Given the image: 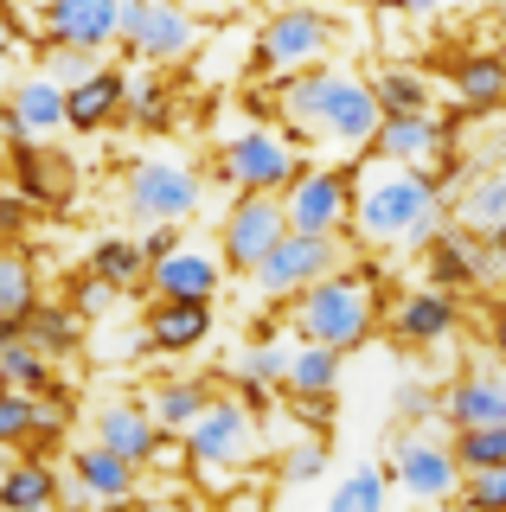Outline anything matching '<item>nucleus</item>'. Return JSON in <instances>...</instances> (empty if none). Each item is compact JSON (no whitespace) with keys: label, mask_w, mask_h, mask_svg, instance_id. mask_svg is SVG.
<instances>
[{"label":"nucleus","mask_w":506,"mask_h":512,"mask_svg":"<svg viewBox=\"0 0 506 512\" xmlns=\"http://www.w3.org/2000/svg\"><path fill=\"white\" fill-rule=\"evenodd\" d=\"M353 224L366 244H430L442 224V186L423 167H398L391 160L385 173L359 180Z\"/></svg>","instance_id":"nucleus-1"},{"label":"nucleus","mask_w":506,"mask_h":512,"mask_svg":"<svg viewBox=\"0 0 506 512\" xmlns=\"http://www.w3.org/2000/svg\"><path fill=\"white\" fill-rule=\"evenodd\" d=\"M295 327H302V340H321L334 352L366 346L372 327H378V288H372V276H346V269H334V276L308 282L302 301H295Z\"/></svg>","instance_id":"nucleus-2"},{"label":"nucleus","mask_w":506,"mask_h":512,"mask_svg":"<svg viewBox=\"0 0 506 512\" xmlns=\"http://www.w3.org/2000/svg\"><path fill=\"white\" fill-rule=\"evenodd\" d=\"M340 263H346L340 231H282L270 244V256L250 269V282H257L263 295H302L308 282L334 276Z\"/></svg>","instance_id":"nucleus-3"},{"label":"nucleus","mask_w":506,"mask_h":512,"mask_svg":"<svg viewBox=\"0 0 506 512\" xmlns=\"http://www.w3.org/2000/svg\"><path fill=\"white\" fill-rule=\"evenodd\" d=\"M122 45L129 58H148V64H173L199 45V20L180 7V0H122Z\"/></svg>","instance_id":"nucleus-4"},{"label":"nucleus","mask_w":506,"mask_h":512,"mask_svg":"<svg viewBox=\"0 0 506 512\" xmlns=\"http://www.w3.org/2000/svg\"><path fill=\"white\" fill-rule=\"evenodd\" d=\"M129 212L141 224H186L199 212V173L180 160H135L129 167Z\"/></svg>","instance_id":"nucleus-5"},{"label":"nucleus","mask_w":506,"mask_h":512,"mask_svg":"<svg viewBox=\"0 0 506 512\" xmlns=\"http://www.w3.org/2000/svg\"><path fill=\"white\" fill-rule=\"evenodd\" d=\"M282 218H289V231H340V224H353V186H346V173L302 167L282 186Z\"/></svg>","instance_id":"nucleus-6"},{"label":"nucleus","mask_w":506,"mask_h":512,"mask_svg":"<svg viewBox=\"0 0 506 512\" xmlns=\"http://www.w3.org/2000/svg\"><path fill=\"white\" fill-rule=\"evenodd\" d=\"M327 45H334V20L314 7H282L270 26H263V64H270L276 77H295L308 71V64L327 58Z\"/></svg>","instance_id":"nucleus-7"},{"label":"nucleus","mask_w":506,"mask_h":512,"mask_svg":"<svg viewBox=\"0 0 506 512\" xmlns=\"http://www.w3.org/2000/svg\"><path fill=\"white\" fill-rule=\"evenodd\" d=\"M257 448V423H250V404H205L193 423H186V455L193 468H231Z\"/></svg>","instance_id":"nucleus-8"},{"label":"nucleus","mask_w":506,"mask_h":512,"mask_svg":"<svg viewBox=\"0 0 506 512\" xmlns=\"http://www.w3.org/2000/svg\"><path fill=\"white\" fill-rule=\"evenodd\" d=\"M378 122H385V109H378V90H372V84L340 77V71L327 77L321 109H314V128H321V135H334L340 148H372Z\"/></svg>","instance_id":"nucleus-9"},{"label":"nucleus","mask_w":506,"mask_h":512,"mask_svg":"<svg viewBox=\"0 0 506 512\" xmlns=\"http://www.w3.org/2000/svg\"><path fill=\"white\" fill-rule=\"evenodd\" d=\"M295 173H302V160H295V148L282 135H270V128H244L225 148V180L244 186V192H282Z\"/></svg>","instance_id":"nucleus-10"},{"label":"nucleus","mask_w":506,"mask_h":512,"mask_svg":"<svg viewBox=\"0 0 506 512\" xmlns=\"http://www.w3.org/2000/svg\"><path fill=\"white\" fill-rule=\"evenodd\" d=\"M282 231H289V218H282L276 192H244V199L231 205V218H225V263L250 276V269L270 256V244Z\"/></svg>","instance_id":"nucleus-11"},{"label":"nucleus","mask_w":506,"mask_h":512,"mask_svg":"<svg viewBox=\"0 0 506 512\" xmlns=\"http://www.w3.org/2000/svg\"><path fill=\"white\" fill-rule=\"evenodd\" d=\"M391 474H398V487L410 500H449L455 487H462V461H455V448L442 442H423V436H404L391 448Z\"/></svg>","instance_id":"nucleus-12"},{"label":"nucleus","mask_w":506,"mask_h":512,"mask_svg":"<svg viewBox=\"0 0 506 512\" xmlns=\"http://www.w3.org/2000/svg\"><path fill=\"white\" fill-rule=\"evenodd\" d=\"M122 32V0H45V39L103 52Z\"/></svg>","instance_id":"nucleus-13"},{"label":"nucleus","mask_w":506,"mask_h":512,"mask_svg":"<svg viewBox=\"0 0 506 512\" xmlns=\"http://www.w3.org/2000/svg\"><path fill=\"white\" fill-rule=\"evenodd\" d=\"M71 474H77V480H71L65 493H58V500H77V506L109 500V506H116V500H129V493H135V461H129V455H116L109 442H90L84 455H77V468H71Z\"/></svg>","instance_id":"nucleus-14"},{"label":"nucleus","mask_w":506,"mask_h":512,"mask_svg":"<svg viewBox=\"0 0 506 512\" xmlns=\"http://www.w3.org/2000/svg\"><path fill=\"white\" fill-rule=\"evenodd\" d=\"M148 282L161 301H212L218 282H225V269H218V256H205L193 244H173L161 263H148Z\"/></svg>","instance_id":"nucleus-15"},{"label":"nucleus","mask_w":506,"mask_h":512,"mask_svg":"<svg viewBox=\"0 0 506 512\" xmlns=\"http://www.w3.org/2000/svg\"><path fill=\"white\" fill-rule=\"evenodd\" d=\"M442 423L474 429V423H506V372H468L442 397Z\"/></svg>","instance_id":"nucleus-16"},{"label":"nucleus","mask_w":506,"mask_h":512,"mask_svg":"<svg viewBox=\"0 0 506 512\" xmlns=\"http://www.w3.org/2000/svg\"><path fill=\"white\" fill-rule=\"evenodd\" d=\"M122 90H129V77H122V71H90L84 84L65 90V128H77V135H97L103 122L122 116Z\"/></svg>","instance_id":"nucleus-17"},{"label":"nucleus","mask_w":506,"mask_h":512,"mask_svg":"<svg viewBox=\"0 0 506 512\" xmlns=\"http://www.w3.org/2000/svg\"><path fill=\"white\" fill-rule=\"evenodd\" d=\"M212 340V301H161L148 314V346L154 352H193Z\"/></svg>","instance_id":"nucleus-18"},{"label":"nucleus","mask_w":506,"mask_h":512,"mask_svg":"<svg viewBox=\"0 0 506 512\" xmlns=\"http://www.w3.org/2000/svg\"><path fill=\"white\" fill-rule=\"evenodd\" d=\"M97 442H109L116 455H129L141 468V461H154V448H161V423L141 404H103L97 410Z\"/></svg>","instance_id":"nucleus-19"},{"label":"nucleus","mask_w":506,"mask_h":512,"mask_svg":"<svg viewBox=\"0 0 506 512\" xmlns=\"http://www.w3.org/2000/svg\"><path fill=\"white\" fill-rule=\"evenodd\" d=\"M455 301L442 295V288H423V295H404L398 301V314H391V327H398V340L404 346H436V340H449L455 333Z\"/></svg>","instance_id":"nucleus-20"},{"label":"nucleus","mask_w":506,"mask_h":512,"mask_svg":"<svg viewBox=\"0 0 506 512\" xmlns=\"http://www.w3.org/2000/svg\"><path fill=\"white\" fill-rule=\"evenodd\" d=\"M0 384H13V391H45L52 384L45 346L26 333V320H0Z\"/></svg>","instance_id":"nucleus-21"},{"label":"nucleus","mask_w":506,"mask_h":512,"mask_svg":"<svg viewBox=\"0 0 506 512\" xmlns=\"http://www.w3.org/2000/svg\"><path fill=\"white\" fill-rule=\"evenodd\" d=\"M372 148L385 160H398V167H423V160L442 148V128H436L430 109H423V116H385L378 135H372Z\"/></svg>","instance_id":"nucleus-22"},{"label":"nucleus","mask_w":506,"mask_h":512,"mask_svg":"<svg viewBox=\"0 0 506 512\" xmlns=\"http://www.w3.org/2000/svg\"><path fill=\"white\" fill-rule=\"evenodd\" d=\"M13 116H20V135L26 141H45V135H58L65 128V84H58L52 71L45 77H26L20 90H13Z\"/></svg>","instance_id":"nucleus-23"},{"label":"nucleus","mask_w":506,"mask_h":512,"mask_svg":"<svg viewBox=\"0 0 506 512\" xmlns=\"http://www.w3.org/2000/svg\"><path fill=\"white\" fill-rule=\"evenodd\" d=\"M13 167H20V186H26V199H39V205H65L71 199V154H45L33 148V141H13Z\"/></svg>","instance_id":"nucleus-24"},{"label":"nucleus","mask_w":506,"mask_h":512,"mask_svg":"<svg viewBox=\"0 0 506 512\" xmlns=\"http://www.w3.org/2000/svg\"><path fill=\"white\" fill-rule=\"evenodd\" d=\"M430 276H436V288L481 282V237H462V231L430 237Z\"/></svg>","instance_id":"nucleus-25"},{"label":"nucleus","mask_w":506,"mask_h":512,"mask_svg":"<svg viewBox=\"0 0 506 512\" xmlns=\"http://www.w3.org/2000/svg\"><path fill=\"white\" fill-rule=\"evenodd\" d=\"M282 384H289L295 397H314V391L334 397V384H340V352L321 346V340H302V346L289 352V378H282Z\"/></svg>","instance_id":"nucleus-26"},{"label":"nucleus","mask_w":506,"mask_h":512,"mask_svg":"<svg viewBox=\"0 0 506 512\" xmlns=\"http://www.w3.org/2000/svg\"><path fill=\"white\" fill-rule=\"evenodd\" d=\"M455 96H462L468 109H494L500 96H506V58L468 52L462 64H455Z\"/></svg>","instance_id":"nucleus-27"},{"label":"nucleus","mask_w":506,"mask_h":512,"mask_svg":"<svg viewBox=\"0 0 506 512\" xmlns=\"http://www.w3.org/2000/svg\"><path fill=\"white\" fill-rule=\"evenodd\" d=\"M90 269H97L109 288H135V282H148V250L129 244V237H103L97 256H90Z\"/></svg>","instance_id":"nucleus-28"},{"label":"nucleus","mask_w":506,"mask_h":512,"mask_svg":"<svg viewBox=\"0 0 506 512\" xmlns=\"http://www.w3.org/2000/svg\"><path fill=\"white\" fill-rule=\"evenodd\" d=\"M58 493H65V487H58V474L39 468V461H20V468L0 474V506H52Z\"/></svg>","instance_id":"nucleus-29"},{"label":"nucleus","mask_w":506,"mask_h":512,"mask_svg":"<svg viewBox=\"0 0 506 512\" xmlns=\"http://www.w3.org/2000/svg\"><path fill=\"white\" fill-rule=\"evenodd\" d=\"M39 301L33 288V263H26L20 250H0V320H26Z\"/></svg>","instance_id":"nucleus-30"},{"label":"nucleus","mask_w":506,"mask_h":512,"mask_svg":"<svg viewBox=\"0 0 506 512\" xmlns=\"http://www.w3.org/2000/svg\"><path fill=\"white\" fill-rule=\"evenodd\" d=\"M205 404H212V391H205V384H161V391L148 397V416L161 423V436H167V429H186Z\"/></svg>","instance_id":"nucleus-31"},{"label":"nucleus","mask_w":506,"mask_h":512,"mask_svg":"<svg viewBox=\"0 0 506 512\" xmlns=\"http://www.w3.org/2000/svg\"><path fill=\"white\" fill-rule=\"evenodd\" d=\"M455 461H462V474L506 461V423H474V429H455Z\"/></svg>","instance_id":"nucleus-32"},{"label":"nucleus","mask_w":506,"mask_h":512,"mask_svg":"<svg viewBox=\"0 0 506 512\" xmlns=\"http://www.w3.org/2000/svg\"><path fill=\"white\" fill-rule=\"evenodd\" d=\"M372 90H378V109H385V116H423V109H430V84H423L417 71H385Z\"/></svg>","instance_id":"nucleus-33"},{"label":"nucleus","mask_w":506,"mask_h":512,"mask_svg":"<svg viewBox=\"0 0 506 512\" xmlns=\"http://www.w3.org/2000/svg\"><path fill=\"white\" fill-rule=\"evenodd\" d=\"M500 218H506V173L468 180V192H462V224H474V231H494Z\"/></svg>","instance_id":"nucleus-34"},{"label":"nucleus","mask_w":506,"mask_h":512,"mask_svg":"<svg viewBox=\"0 0 506 512\" xmlns=\"http://www.w3.org/2000/svg\"><path fill=\"white\" fill-rule=\"evenodd\" d=\"M26 436H39V404H33V391H13V384H0V448H13V442H26Z\"/></svg>","instance_id":"nucleus-35"},{"label":"nucleus","mask_w":506,"mask_h":512,"mask_svg":"<svg viewBox=\"0 0 506 512\" xmlns=\"http://www.w3.org/2000/svg\"><path fill=\"white\" fill-rule=\"evenodd\" d=\"M167 109H173L167 84H154V77H129V90H122V116H129V122L161 128V122H167Z\"/></svg>","instance_id":"nucleus-36"},{"label":"nucleus","mask_w":506,"mask_h":512,"mask_svg":"<svg viewBox=\"0 0 506 512\" xmlns=\"http://www.w3.org/2000/svg\"><path fill=\"white\" fill-rule=\"evenodd\" d=\"M385 500H391L385 468H359V474H346L340 487H334V506L340 512H372V506H385Z\"/></svg>","instance_id":"nucleus-37"},{"label":"nucleus","mask_w":506,"mask_h":512,"mask_svg":"<svg viewBox=\"0 0 506 512\" xmlns=\"http://www.w3.org/2000/svg\"><path fill=\"white\" fill-rule=\"evenodd\" d=\"M26 333H33L45 352H71V346H77V314H71V308H39V301H33Z\"/></svg>","instance_id":"nucleus-38"},{"label":"nucleus","mask_w":506,"mask_h":512,"mask_svg":"<svg viewBox=\"0 0 506 512\" xmlns=\"http://www.w3.org/2000/svg\"><path fill=\"white\" fill-rule=\"evenodd\" d=\"M237 378H244V384H282V378H289V346L257 340L244 359H237Z\"/></svg>","instance_id":"nucleus-39"},{"label":"nucleus","mask_w":506,"mask_h":512,"mask_svg":"<svg viewBox=\"0 0 506 512\" xmlns=\"http://www.w3.org/2000/svg\"><path fill=\"white\" fill-rule=\"evenodd\" d=\"M282 474H289L295 487H314V480L327 474V442H321V436H314V442H302L289 461H282Z\"/></svg>","instance_id":"nucleus-40"},{"label":"nucleus","mask_w":506,"mask_h":512,"mask_svg":"<svg viewBox=\"0 0 506 512\" xmlns=\"http://www.w3.org/2000/svg\"><path fill=\"white\" fill-rule=\"evenodd\" d=\"M468 500H474V506H506V461L468 474Z\"/></svg>","instance_id":"nucleus-41"},{"label":"nucleus","mask_w":506,"mask_h":512,"mask_svg":"<svg viewBox=\"0 0 506 512\" xmlns=\"http://www.w3.org/2000/svg\"><path fill=\"white\" fill-rule=\"evenodd\" d=\"M398 416H410V423H423V416H442V404L423 384H398Z\"/></svg>","instance_id":"nucleus-42"},{"label":"nucleus","mask_w":506,"mask_h":512,"mask_svg":"<svg viewBox=\"0 0 506 512\" xmlns=\"http://www.w3.org/2000/svg\"><path fill=\"white\" fill-rule=\"evenodd\" d=\"M481 276H506V218L481 237Z\"/></svg>","instance_id":"nucleus-43"},{"label":"nucleus","mask_w":506,"mask_h":512,"mask_svg":"<svg viewBox=\"0 0 506 512\" xmlns=\"http://www.w3.org/2000/svg\"><path fill=\"white\" fill-rule=\"evenodd\" d=\"M20 231H26V199L0 192V237H20Z\"/></svg>","instance_id":"nucleus-44"},{"label":"nucleus","mask_w":506,"mask_h":512,"mask_svg":"<svg viewBox=\"0 0 506 512\" xmlns=\"http://www.w3.org/2000/svg\"><path fill=\"white\" fill-rule=\"evenodd\" d=\"M180 244V231L173 224H148V237H141V250H148V263H161V256Z\"/></svg>","instance_id":"nucleus-45"},{"label":"nucleus","mask_w":506,"mask_h":512,"mask_svg":"<svg viewBox=\"0 0 506 512\" xmlns=\"http://www.w3.org/2000/svg\"><path fill=\"white\" fill-rule=\"evenodd\" d=\"M103 301H109V282L97 276V269H90V282H84V288H77V308H84V314H97V308H103Z\"/></svg>","instance_id":"nucleus-46"},{"label":"nucleus","mask_w":506,"mask_h":512,"mask_svg":"<svg viewBox=\"0 0 506 512\" xmlns=\"http://www.w3.org/2000/svg\"><path fill=\"white\" fill-rule=\"evenodd\" d=\"M71 416H65V397H52V404H39V436H58Z\"/></svg>","instance_id":"nucleus-47"},{"label":"nucleus","mask_w":506,"mask_h":512,"mask_svg":"<svg viewBox=\"0 0 506 512\" xmlns=\"http://www.w3.org/2000/svg\"><path fill=\"white\" fill-rule=\"evenodd\" d=\"M494 359L506 365V301H500V308H494Z\"/></svg>","instance_id":"nucleus-48"},{"label":"nucleus","mask_w":506,"mask_h":512,"mask_svg":"<svg viewBox=\"0 0 506 512\" xmlns=\"http://www.w3.org/2000/svg\"><path fill=\"white\" fill-rule=\"evenodd\" d=\"M398 7H404V13H417V20H430V13L442 7V0H398Z\"/></svg>","instance_id":"nucleus-49"},{"label":"nucleus","mask_w":506,"mask_h":512,"mask_svg":"<svg viewBox=\"0 0 506 512\" xmlns=\"http://www.w3.org/2000/svg\"><path fill=\"white\" fill-rule=\"evenodd\" d=\"M7 45H13V20H7V13H0V52H7Z\"/></svg>","instance_id":"nucleus-50"},{"label":"nucleus","mask_w":506,"mask_h":512,"mask_svg":"<svg viewBox=\"0 0 506 512\" xmlns=\"http://www.w3.org/2000/svg\"><path fill=\"white\" fill-rule=\"evenodd\" d=\"M205 7H212V13H231V0H205Z\"/></svg>","instance_id":"nucleus-51"},{"label":"nucleus","mask_w":506,"mask_h":512,"mask_svg":"<svg viewBox=\"0 0 506 512\" xmlns=\"http://www.w3.org/2000/svg\"><path fill=\"white\" fill-rule=\"evenodd\" d=\"M0 84H7V52H0Z\"/></svg>","instance_id":"nucleus-52"},{"label":"nucleus","mask_w":506,"mask_h":512,"mask_svg":"<svg viewBox=\"0 0 506 512\" xmlns=\"http://www.w3.org/2000/svg\"><path fill=\"white\" fill-rule=\"evenodd\" d=\"M487 7H494V13H500V7H506V0H487Z\"/></svg>","instance_id":"nucleus-53"},{"label":"nucleus","mask_w":506,"mask_h":512,"mask_svg":"<svg viewBox=\"0 0 506 512\" xmlns=\"http://www.w3.org/2000/svg\"><path fill=\"white\" fill-rule=\"evenodd\" d=\"M180 7H186V0H180Z\"/></svg>","instance_id":"nucleus-54"}]
</instances>
